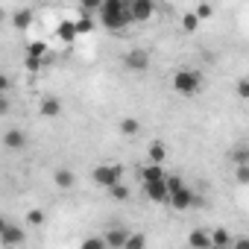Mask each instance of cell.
Instances as JSON below:
<instances>
[{"label":"cell","instance_id":"31","mask_svg":"<svg viewBox=\"0 0 249 249\" xmlns=\"http://www.w3.org/2000/svg\"><path fill=\"white\" fill-rule=\"evenodd\" d=\"M237 182H240V185L249 182V164H237Z\"/></svg>","mask_w":249,"mask_h":249},{"label":"cell","instance_id":"13","mask_svg":"<svg viewBox=\"0 0 249 249\" xmlns=\"http://www.w3.org/2000/svg\"><path fill=\"white\" fill-rule=\"evenodd\" d=\"M167 161V147H164V141H153L150 147H147V164H164Z\"/></svg>","mask_w":249,"mask_h":249},{"label":"cell","instance_id":"18","mask_svg":"<svg viewBox=\"0 0 249 249\" xmlns=\"http://www.w3.org/2000/svg\"><path fill=\"white\" fill-rule=\"evenodd\" d=\"M120 135H126V138H132V135H138L141 132V123H138V117H120Z\"/></svg>","mask_w":249,"mask_h":249},{"label":"cell","instance_id":"29","mask_svg":"<svg viewBox=\"0 0 249 249\" xmlns=\"http://www.w3.org/2000/svg\"><path fill=\"white\" fill-rule=\"evenodd\" d=\"M234 164H249V150H246L243 144L234 150Z\"/></svg>","mask_w":249,"mask_h":249},{"label":"cell","instance_id":"4","mask_svg":"<svg viewBox=\"0 0 249 249\" xmlns=\"http://www.w3.org/2000/svg\"><path fill=\"white\" fill-rule=\"evenodd\" d=\"M91 179H94V185L97 188H111V185H117V182H123V167L120 164H97L94 170H91Z\"/></svg>","mask_w":249,"mask_h":249},{"label":"cell","instance_id":"25","mask_svg":"<svg viewBox=\"0 0 249 249\" xmlns=\"http://www.w3.org/2000/svg\"><path fill=\"white\" fill-rule=\"evenodd\" d=\"M44 220H47V214H44L41 208H30V211H27V223H30V226H44Z\"/></svg>","mask_w":249,"mask_h":249},{"label":"cell","instance_id":"32","mask_svg":"<svg viewBox=\"0 0 249 249\" xmlns=\"http://www.w3.org/2000/svg\"><path fill=\"white\" fill-rule=\"evenodd\" d=\"M229 249H249V240H246V237H234Z\"/></svg>","mask_w":249,"mask_h":249},{"label":"cell","instance_id":"22","mask_svg":"<svg viewBox=\"0 0 249 249\" xmlns=\"http://www.w3.org/2000/svg\"><path fill=\"white\" fill-rule=\"evenodd\" d=\"M129 194H132V191L123 185V182H117V185H111V188H108V196H111V199H117V202H126V199H129Z\"/></svg>","mask_w":249,"mask_h":249},{"label":"cell","instance_id":"24","mask_svg":"<svg viewBox=\"0 0 249 249\" xmlns=\"http://www.w3.org/2000/svg\"><path fill=\"white\" fill-rule=\"evenodd\" d=\"M211 15H214V6H211V3H196V6H194V18H196L199 24H202L205 18H211Z\"/></svg>","mask_w":249,"mask_h":249},{"label":"cell","instance_id":"23","mask_svg":"<svg viewBox=\"0 0 249 249\" xmlns=\"http://www.w3.org/2000/svg\"><path fill=\"white\" fill-rule=\"evenodd\" d=\"M73 30H76V38H79V36H88V33L94 30V21H91L88 15H79V18L73 21Z\"/></svg>","mask_w":249,"mask_h":249},{"label":"cell","instance_id":"16","mask_svg":"<svg viewBox=\"0 0 249 249\" xmlns=\"http://www.w3.org/2000/svg\"><path fill=\"white\" fill-rule=\"evenodd\" d=\"M53 182H56L62 191H71V188L76 185V176H73V170H68V167H59V170L53 173Z\"/></svg>","mask_w":249,"mask_h":249},{"label":"cell","instance_id":"7","mask_svg":"<svg viewBox=\"0 0 249 249\" xmlns=\"http://www.w3.org/2000/svg\"><path fill=\"white\" fill-rule=\"evenodd\" d=\"M62 100L56 97V94H44L41 97V103H38V117H44V120H56L59 114H62Z\"/></svg>","mask_w":249,"mask_h":249},{"label":"cell","instance_id":"27","mask_svg":"<svg viewBox=\"0 0 249 249\" xmlns=\"http://www.w3.org/2000/svg\"><path fill=\"white\" fill-rule=\"evenodd\" d=\"M79 249H106V243H103V237H85L79 243Z\"/></svg>","mask_w":249,"mask_h":249},{"label":"cell","instance_id":"15","mask_svg":"<svg viewBox=\"0 0 249 249\" xmlns=\"http://www.w3.org/2000/svg\"><path fill=\"white\" fill-rule=\"evenodd\" d=\"M188 246H191V249H211L208 229H191V234H188Z\"/></svg>","mask_w":249,"mask_h":249},{"label":"cell","instance_id":"12","mask_svg":"<svg viewBox=\"0 0 249 249\" xmlns=\"http://www.w3.org/2000/svg\"><path fill=\"white\" fill-rule=\"evenodd\" d=\"M208 240H211V249H229L234 237H231V231H229V229H223V226H220V229H211V231H208Z\"/></svg>","mask_w":249,"mask_h":249},{"label":"cell","instance_id":"26","mask_svg":"<svg viewBox=\"0 0 249 249\" xmlns=\"http://www.w3.org/2000/svg\"><path fill=\"white\" fill-rule=\"evenodd\" d=\"M182 30H185V33H196V30H199V21L194 18V12H185V15H182Z\"/></svg>","mask_w":249,"mask_h":249},{"label":"cell","instance_id":"33","mask_svg":"<svg viewBox=\"0 0 249 249\" xmlns=\"http://www.w3.org/2000/svg\"><path fill=\"white\" fill-rule=\"evenodd\" d=\"M9 76H3V73H0V97H6V91H9Z\"/></svg>","mask_w":249,"mask_h":249},{"label":"cell","instance_id":"34","mask_svg":"<svg viewBox=\"0 0 249 249\" xmlns=\"http://www.w3.org/2000/svg\"><path fill=\"white\" fill-rule=\"evenodd\" d=\"M9 108H12L9 97H0V117H3V114H9Z\"/></svg>","mask_w":249,"mask_h":249},{"label":"cell","instance_id":"19","mask_svg":"<svg viewBox=\"0 0 249 249\" xmlns=\"http://www.w3.org/2000/svg\"><path fill=\"white\" fill-rule=\"evenodd\" d=\"M159 179H164V167H159V164H144L141 167V182L147 185V182H159Z\"/></svg>","mask_w":249,"mask_h":249},{"label":"cell","instance_id":"36","mask_svg":"<svg viewBox=\"0 0 249 249\" xmlns=\"http://www.w3.org/2000/svg\"><path fill=\"white\" fill-rule=\"evenodd\" d=\"M3 18H6V9H3V6H0V21H3Z\"/></svg>","mask_w":249,"mask_h":249},{"label":"cell","instance_id":"21","mask_svg":"<svg viewBox=\"0 0 249 249\" xmlns=\"http://www.w3.org/2000/svg\"><path fill=\"white\" fill-rule=\"evenodd\" d=\"M27 56H33V59H41V62H44V59H47V41H38V38H36V41H30V44H27Z\"/></svg>","mask_w":249,"mask_h":249},{"label":"cell","instance_id":"20","mask_svg":"<svg viewBox=\"0 0 249 249\" xmlns=\"http://www.w3.org/2000/svg\"><path fill=\"white\" fill-rule=\"evenodd\" d=\"M120 249H147V234L144 231H129L126 243H123Z\"/></svg>","mask_w":249,"mask_h":249},{"label":"cell","instance_id":"9","mask_svg":"<svg viewBox=\"0 0 249 249\" xmlns=\"http://www.w3.org/2000/svg\"><path fill=\"white\" fill-rule=\"evenodd\" d=\"M126 237H129V231H126V229L111 226V229H106V234H103V243H106V249H120L123 243H126Z\"/></svg>","mask_w":249,"mask_h":249},{"label":"cell","instance_id":"28","mask_svg":"<svg viewBox=\"0 0 249 249\" xmlns=\"http://www.w3.org/2000/svg\"><path fill=\"white\" fill-rule=\"evenodd\" d=\"M41 65H44L41 59H33V56H27V59H24V68H27L30 73H38V71H41Z\"/></svg>","mask_w":249,"mask_h":249},{"label":"cell","instance_id":"1","mask_svg":"<svg viewBox=\"0 0 249 249\" xmlns=\"http://www.w3.org/2000/svg\"><path fill=\"white\" fill-rule=\"evenodd\" d=\"M100 24L120 33V30H126L132 21H129V9H126V0H103L100 3Z\"/></svg>","mask_w":249,"mask_h":249},{"label":"cell","instance_id":"5","mask_svg":"<svg viewBox=\"0 0 249 249\" xmlns=\"http://www.w3.org/2000/svg\"><path fill=\"white\" fill-rule=\"evenodd\" d=\"M150 62H153V56L144 47H132L126 56H123V65H126V71H132V73H147Z\"/></svg>","mask_w":249,"mask_h":249},{"label":"cell","instance_id":"14","mask_svg":"<svg viewBox=\"0 0 249 249\" xmlns=\"http://www.w3.org/2000/svg\"><path fill=\"white\" fill-rule=\"evenodd\" d=\"M33 21H36V9H33V6H24V9H15V12H12V24H15L18 30H27Z\"/></svg>","mask_w":249,"mask_h":249},{"label":"cell","instance_id":"11","mask_svg":"<svg viewBox=\"0 0 249 249\" xmlns=\"http://www.w3.org/2000/svg\"><path fill=\"white\" fill-rule=\"evenodd\" d=\"M3 147L6 150H24L27 147V132L24 129H6L3 132Z\"/></svg>","mask_w":249,"mask_h":249},{"label":"cell","instance_id":"30","mask_svg":"<svg viewBox=\"0 0 249 249\" xmlns=\"http://www.w3.org/2000/svg\"><path fill=\"white\" fill-rule=\"evenodd\" d=\"M237 97H240V100H246V97H249V79H246V76H243V79H237Z\"/></svg>","mask_w":249,"mask_h":249},{"label":"cell","instance_id":"3","mask_svg":"<svg viewBox=\"0 0 249 249\" xmlns=\"http://www.w3.org/2000/svg\"><path fill=\"white\" fill-rule=\"evenodd\" d=\"M167 182V202L176 208V211H188L194 202H196V196H194V188H188L179 176H167L164 179Z\"/></svg>","mask_w":249,"mask_h":249},{"label":"cell","instance_id":"2","mask_svg":"<svg viewBox=\"0 0 249 249\" xmlns=\"http://www.w3.org/2000/svg\"><path fill=\"white\" fill-rule=\"evenodd\" d=\"M202 85H205V79L196 68H179L173 73V91L182 94V97H196Z\"/></svg>","mask_w":249,"mask_h":249},{"label":"cell","instance_id":"35","mask_svg":"<svg viewBox=\"0 0 249 249\" xmlns=\"http://www.w3.org/2000/svg\"><path fill=\"white\" fill-rule=\"evenodd\" d=\"M6 226H9V220H6L3 214H0V234H3V231H6Z\"/></svg>","mask_w":249,"mask_h":249},{"label":"cell","instance_id":"10","mask_svg":"<svg viewBox=\"0 0 249 249\" xmlns=\"http://www.w3.org/2000/svg\"><path fill=\"white\" fill-rule=\"evenodd\" d=\"M167 179V176H164ZM164 179H159V182H147L144 185V194H147V199H153V202H167V182Z\"/></svg>","mask_w":249,"mask_h":249},{"label":"cell","instance_id":"6","mask_svg":"<svg viewBox=\"0 0 249 249\" xmlns=\"http://www.w3.org/2000/svg\"><path fill=\"white\" fill-rule=\"evenodd\" d=\"M126 9H129V21L132 24H147L156 15L153 0H126Z\"/></svg>","mask_w":249,"mask_h":249},{"label":"cell","instance_id":"8","mask_svg":"<svg viewBox=\"0 0 249 249\" xmlns=\"http://www.w3.org/2000/svg\"><path fill=\"white\" fill-rule=\"evenodd\" d=\"M24 240H27V229H24V226H15V223H9V226H6V231L0 234V243L9 246V249L24 246Z\"/></svg>","mask_w":249,"mask_h":249},{"label":"cell","instance_id":"17","mask_svg":"<svg viewBox=\"0 0 249 249\" xmlns=\"http://www.w3.org/2000/svg\"><path fill=\"white\" fill-rule=\"evenodd\" d=\"M56 38H59L62 44H73V41H76V30H73V21H62V24L56 27Z\"/></svg>","mask_w":249,"mask_h":249}]
</instances>
